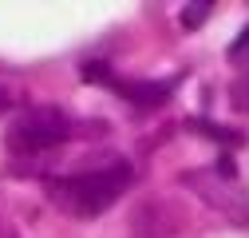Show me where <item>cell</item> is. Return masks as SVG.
Returning a JSON list of instances; mask_svg holds the SVG:
<instances>
[{
    "instance_id": "obj_5",
    "label": "cell",
    "mask_w": 249,
    "mask_h": 238,
    "mask_svg": "<svg viewBox=\"0 0 249 238\" xmlns=\"http://www.w3.org/2000/svg\"><path fill=\"white\" fill-rule=\"evenodd\" d=\"M186 127L194 135H206L213 143H222V147H241L245 143V131H226L222 123H210V119H186Z\"/></svg>"
},
{
    "instance_id": "obj_7",
    "label": "cell",
    "mask_w": 249,
    "mask_h": 238,
    "mask_svg": "<svg viewBox=\"0 0 249 238\" xmlns=\"http://www.w3.org/2000/svg\"><path fill=\"white\" fill-rule=\"evenodd\" d=\"M210 12H213V4H190V8H182V16H178V20H182V28H198Z\"/></svg>"
},
{
    "instance_id": "obj_1",
    "label": "cell",
    "mask_w": 249,
    "mask_h": 238,
    "mask_svg": "<svg viewBox=\"0 0 249 238\" xmlns=\"http://www.w3.org/2000/svg\"><path fill=\"white\" fill-rule=\"evenodd\" d=\"M131 163L127 159H115L107 167H95V171H79V175H68V178H48V202L55 211H64L71 218H99L103 211L119 202V195L131 187Z\"/></svg>"
},
{
    "instance_id": "obj_2",
    "label": "cell",
    "mask_w": 249,
    "mask_h": 238,
    "mask_svg": "<svg viewBox=\"0 0 249 238\" xmlns=\"http://www.w3.org/2000/svg\"><path fill=\"white\" fill-rule=\"evenodd\" d=\"M75 131H79V123H75L64 107L40 103V107H28V111H20V115L12 119L4 143H8L12 155L32 159V155H44V151H52V147L68 143Z\"/></svg>"
},
{
    "instance_id": "obj_10",
    "label": "cell",
    "mask_w": 249,
    "mask_h": 238,
    "mask_svg": "<svg viewBox=\"0 0 249 238\" xmlns=\"http://www.w3.org/2000/svg\"><path fill=\"white\" fill-rule=\"evenodd\" d=\"M4 111H8V96H4V92H0V115H4Z\"/></svg>"
},
{
    "instance_id": "obj_9",
    "label": "cell",
    "mask_w": 249,
    "mask_h": 238,
    "mask_svg": "<svg viewBox=\"0 0 249 238\" xmlns=\"http://www.w3.org/2000/svg\"><path fill=\"white\" fill-rule=\"evenodd\" d=\"M241 52H249V28H245V32H241V36L230 44V56H241Z\"/></svg>"
},
{
    "instance_id": "obj_3",
    "label": "cell",
    "mask_w": 249,
    "mask_h": 238,
    "mask_svg": "<svg viewBox=\"0 0 249 238\" xmlns=\"http://www.w3.org/2000/svg\"><path fill=\"white\" fill-rule=\"evenodd\" d=\"M222 178H226L222 171H186L182 183H186V187H198V195H202L210 206H217L222 215H230L237 226H249V198H245V191L226 187ZM230 183H233V178H230Z\"/></svg>"
},
{
    "instance_id": "obj_6",
    "label": "cell",
    "mask_w": 249,
    "mask_h": 238,
    "mask_svg": "<svg viewBox=\"0 0 249 238\" xmlns=\"http://www.w3.org/2000/svg\"><path fill=\"white\" fill-rule=\"evenodd\" d=\"M79 76L87 79V83H111L115 76H111V68L103 64V60H87V64L79 68Z\"/></svg>"
},
{
    "instance_id": "obj_4",
    "label": "cell",
    "mask_w": 249,
    "mask_h": 238,
    "mask_svg": "<svg viewBox=\"0 0 249 238\" xmlns=\"http://www.w3.org/2000/svg\"><path fill=\"white\" fill-rule=\"evenodd\" d=\"M107 87H111V92H119L123 99L139 103V107H162V103L174 96L178 76H170V79H119V76H115Z\"/></svg>"
},
{
    "instance_id": "obj_8",
    "label": "cell",
    "mask_w": 249,
    "mask_h": 238,
    "mask_svg": "<svg viewBox=\"0 0 249 238\" xmlns=\"http://www.w3.org/2000/svg\"><path fill=\"white\" fill-rule=\"evenodd\" d=\"M233 107H237V111H249V83H245V79L233 83Z\"/></svg>"
}]
</instances>
